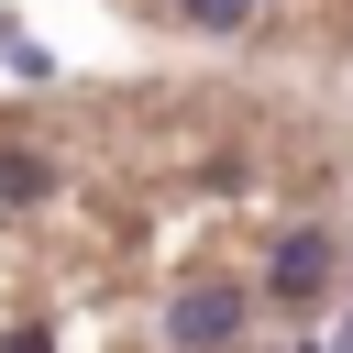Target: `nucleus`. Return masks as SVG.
<instances>
[{"instance_id":"39448f33","label":"nucleus","mask_w":353,"mask_h":353,"mask_svg":"<svg viewBox=\"0 0 353 353\" xmlns=\"http://www.w3.org/2000/svg\"><path fill=\"white\" fill-rule=\"evenodd\" d=\"M298 353H309V342H298Z\"/></svg>"},{"instance_id":"f03ea898","label":"nucleus","mask_w":353,"mask_h":353,"mask_svg":"<svg viewBox=\"0 0 353 353\" xmlns=\"http://www.w3.org/2000/svg\"><path fill=\"white\" fill-rule=\"evenodd\" d=\"M320 287H331V243H320V232H287V243H276V265H265V298H287V309H298V298H320Z\"/></svg>"},{"instance_id":"f257e3e1","label":"nucleus","mask_w":353,"mask_h":353,"mask_svg":"<svg viewBox=\"0 0 353 353\" xmlns=\"http://www.w3.org/2000/svg\"><path fill=\"white\" fill-rule=\"evenodd\" d=\"M165 331H176V353H221V342L243 331V298H232V287H188V298L165 309Z\"/></svg>"},{"instance_id":"7ed1b4c3","label":"nucleus","mask_w":353,"mask_h":353,"mask_svg":"<svg viewBox=\"0 0 353 353\" xmlns=\"http://www.w3.org/2000/svg\"><path fill=\"white\" fill-rule=\"evenodd\" d=\"M176 11H188L199 33H243V22H254V0H176Z\"/></svg>"},{"instance_id":"20e7f679","label":"nucleus","mask_w":353,"mask_h":353,"mask_svg":"<svg viewBox=\"0 0 353 353\" xmlns=\"http://www.w3.org/2000/svg\"><path fill=\"white\" fill-rule=\"evenodd\" d=\"M0 353H55V342H44V331H11V342H0Z\"/></svg>"}]
</instances>
